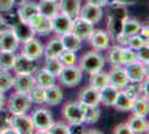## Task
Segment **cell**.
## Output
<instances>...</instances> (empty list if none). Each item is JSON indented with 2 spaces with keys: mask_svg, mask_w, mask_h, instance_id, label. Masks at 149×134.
I'll use <instances>...</instances> for the list:
<instances>
[{
  "mask_svg": "<svg viewBox=\"0 0 149 134\" xmlns=\"http://www.w3.org/2000/svg\"><path fill=\"white\" fill-rule=\"evenodd\" d=\"M38 15V5L35 1H24L22 4H20V7L18 9V16L19 19L28 22L29 20Z\"/></svg>",
  "mask_w": 149,
  "mask_h": 134,
  "instance_id": "21",
  "label": "cell"
},
{
  "mask_svg": "<svg viewBox=\"0 0 149 134\" xmlns=\"http://www.w3.org/2000/svg\"><path fill=\"white\" fill-rule=\"evenodd\" d=\"M50 1H54V2H57V1H58V0H50Z\"/></svg>",
  "mask_w": 149,
  "mask_h": 134,
  "instance_id": "59",
  "label": "cell"
},
{
  "mask_svg": "<svg viewBox=\"0 0 149 134\" xmlns=\"http://www.w3.org/2000/svg\"><path fill=\"white\" fill-rule=\"evenodd\" d=\"M31 106V101L27 93L16 92L9 97L7 109L10 114H26Z\"/></svg>",
  "mask_w": 149,
  "mask_h": 134,
  "instance_id": "1",
  "label": "cell"
},
{
  "mask_svg": "<svg viewBox=\"0 0 149 134\" xmlns=\"http://www.w3.org/2000/svg\"><path fill=\"white\" fill-rule=\"evenodd\" d=\"M136 51V57L137 60L140 62L141 64L143 65H148L149 62V48H148V45L146 46H143L140 47L139 49H137Z\"/></svg>",
  "mask_w": 149,
  "mask_h": 134,
  "instance_id": "44",
  "label": "cell"
},
{
  "mask_svg": "<svg viewBox=\"0 0 149 134\" xmlns=\"http://www.w3.org/2000/svg\"><path fill=\"white\" fill-rule=\"evenodd\" d=\"M112 133L115 134H131L130 128L128 126L127 123H121V124H118L116 128L112 130Z\"/></svg>",
  "mask_w": 149,
  "mask_h": 134,
  "instance_id": "47",
  "label": "cell"
},
{
  "mask_svg": "<svg viewBox=\"0 0 149 134\" xmlns=\"http://www.w3.org/2000/svg\"><path fill=\"white\" fill-rule=\"evenodd\" d=\"M124 56H125V65L131 64L137 60L136 57V51H132L131 48H125L124 47Z\"/></svg>",
  "mask_w": 149,
  "mask_h": 134,
  "instance_id": "46",
  "label": "cell"
},
{
  "mask_svg": "<svg viewBox=\"0 0 149 134\" xmlns=\"http://www.w3.org/2000/svg\"><path fill=\"white\" fill-rule=\"evenodd\" d=\"M11 69H13L16 74H33L37 70V64L35 60L20 54L16 55Z\"/></svg>",
  "mask_w": 149,
  "mask_h": 134,
  "instance_id": "9",
  "label": "cell"
},
{
  "mask_svg": "<svg viewBox=\"0 0 149 134\" xmlns=\"http://www.w3.org/2000/svg\"><path fill=\"white\" fill-rule=\"evenodd\" d=\"M79 102L82 103L84 105H88V106L98 105L100 103L99 89L91 87V86L81 89V92L79 93Z\"/></svg>",
  "mask_w": 149,
  "mask_h": 134,
  "instance_id": "20",
  "label": "cell"
},
{
  "mask_svg": "<svg viewBox=\"0 0 149 134\" xmlns=\"http://www.w3.org/2000/svg\"><path fill=\"white\" fill-rule=\"evenodd\" d=\"M82 109H84V123L93 124V123L98 122V120L100 119V109L98 105L88 106V105L82 104Z\"/></svg>",
  "mask_w": 149,
  "mask_h": 134,
  "instance_id": "33",
  "label": "cell"
},
{
  "mask_svg": "<svg viewBox=\"0 0 149 134\" xmlns=\"http://www.w3.org/2000/svg\"><path fill=\"white\" fill-rule=\"evenodd\" d=\"M33 79H35V84L40 86V87H49V86H52L56 84V77L54 75H51L49 72L42 68L40 70H36V74L33 76Z\"/></svg>",
  "mask_w": 149,
  "mask_h": 134,
  "instance_id": "26",
  "label": "cell"
},
{
  "mask_svg": "<svg viewBox=\"0 0 149 134\" xmlns=\"http://www.w3.org/2000/svg\"><path fill=\"white\" fill-rule=\"evenodd\" d=\"M123 91L126 93V95L129 96L134 101L136 97L140 95V83H138V82H128L124 86Z\"/></svg>",
  "mask_w": 149,
  "mask_h": 134,
  "instance_id": "42",
  "label": "cell"
},
{
  "mask_svg": "<svg viewBox=\"0 0 149 134\" xmlns=\"http://www.w3.org/2000/svg\"><path fill=\"white\" fill-rule=\"evenodd\" d=\"M6 26H7V24L5 22V19H3V17L0 15V32H2L3 29H6Z\"/></svg>",
  "mask_w": 149,
  "mask_h": 134,
  "instance_id": "55",
  "label": "cell"
},
{
  "mask_svg": "<svg viewBox=\"0 0 149 134\" xmlns=\"http://www.w3.org/2000/svg\"><path fill=\"white\" fill-rule=\"evenodd\" d=\"M30 117L32 124H33V128L38 130L39 133L45 132L47 128H49L50 124L54 122L50 111H48L47 109H44V107L35 109Z\"/></svg>",
  "mask_w": 149,
  "mask_h": 134,
  "instance_id": "5",
  "label": "cell"
},
{
  "mask_svg": "<svg viewBox=\"0 0 149 134\" xmlns=\"http://www.w3.org/2000/svg\"><path fill=\"white\" fill-rule=\"evenodd\" d=\"M127 124L130 128L131 134L148 133V123L145 120V117L132 115L131 117H129Z\"/></svg>",
  "mask_w": 149,
  "mask_h": 134,
  "instance_id": "23",
  "label": "cell"
},
{
  "mask_svg": "<svg viewBox=\"0 0 149 134\" xmlns=\"http://www.w3.org/2000/svg\"><path fill=\"white\" fill-rule=\"evenodd\" d=\"M63 49L61 39L60 38H52L48 44L44 47V55L45 58L58 57Z\"/></svg>",
  "mask_w": 149,
  "mask_h": 134,
  "instance_id": "29",
  "label": "cell"
},
{
  "mask_svg": "<svg viewBox=\"0 0 149 134\" xmlns=\"http://www.w3.org/2000/svg\"><path fill=\"white\" fill-rule=\"evenodd\" d=\"M10 113L8 109H3L2 107L0 109V134H3L5 130L10 126L9 124V119H10Z\"/></svg>",
  "mask_w": 149,
  "mask_h": 134,
  "instance_id": "45",
  "label": "cell"
},
{
  "mask_svg": "<svg viewBox=\"0 0 149 134\" xmlns=\"http://www.w3.org/2000/svg\"><path fill=\"white\" fill-rule=\"evenodd\" d=\"M3 104H5V96H3V92L0 91V109L3 107Z\"/></svg>",
  "mask_w": 149,
  "mask_h": 134,
  "instance_id": "56",
  "label": "cell"
},
{
  "mask_svg": "<svg viewBox=\"0 0 149 134\" xmlns=\"http://www.w3.org/2000/svg\"><path fill=\"white\" fill-rule=\"evenodd\" d=\"M85 133H102L101 131H96V130H90V131H85Z\"/></svg>",
  "mask_w": 149,
  "mask_h": 134,
  "instance_id": "57",
  "label": "cell"
},
{
  "mask_svg": "<svg viewBox=\"0 0 149 134\" xmlns=\"http://www.w3.org/2000/svg\"><path fill=\"white\" fill-rule=\"evenodd\" d=\"M128 82L129 81H128L125 67L113 66L110 69V72L108 73V83H109V85H111L116 88L123 89Z\"/></svg>",
  "mask_w": 149,
  "mask_h": 134,
  "instance_id": "12",
  "label": "cell"
},
{
  "mask_svg": "<svg viewBox=\"0 0 149 134\" xmlns=\"http://www.w3.org/2000/svg\"><path fill=\"white\" fill-rule=\"evenodd\" d=\"M118 88L113 87L111 85H107L99 91V102L102 103L106 106H112L113 102L118 94Z\"/></svg>",
  "mask_w": 149,
  "mask_h": 134,
  "instance_id": "25",
  "label": "cell"
},
{
  "mask_svg": "<svg viewBox=\"0 0 149 134\" xmlns=\"http://www.w3.org/2000/svg\"><path fill=\"white\" fill-rule=\"evenodd\" d=\"M88 39L90 41V45L97 51L107 49L110 44L109 34L102 29H93Z\"/></svg>",
  "mask_w": 149,
  "mask_h": 134,
  "instance_id": "14",
  "label": "cell"
},
{
  "mask_svg": "<svg viewBox=\"0 0 149 134\" xmlns=\"http://www.w3.org/2000/svg\"><path fill=\"white\" fill-rule=\"evenodd\" d=\"M44 68L47 72H49L51 75H54V76L56 77L59 75V73L61 72L63 66L60 63V60L58 59V57H51V58H46Z\"/></svg>",
  "mask_w": 149,
  "mask_h": 134,
  "instance_id": "36",
  "label": "cell"
},
{
  "mask_svg": "<svg viewBox=\"0 0 149 134\" xmlns=\"http://www.w3.org/2000/svg\"><path fill=\"white\" fill-rule=\"evenodd\" d=\"M35 85L36 84L32 74H16L13 76V87L16 92L28 93Z\"/></svg>",
  "mask_w": 149,
  "mask_h": 134,
  "instance_id": "17",
  "label": "cell"
},
{
  "mask_svg": "<svg viewBox=\"0 0 149 134\" xmlns=\"http://www.w3.org/2000/svg\"><path fill=\"white\" fill-rule=\"evenodd\" d=\"M58 59L60 60L62 66H71V65L76 64L77 56H76V53L74 51L62 49L61 53L58 55Z\"/></svg>",
  "mask_w": 149,
  "mask_h": 134,
  "instance_id": "40",
  "label": "cell"
},
{
  "mask_svg": "<svg viewBox=\"0 0 149 134\" xmlns=\"http://www.w3.org/2000/svg\"><path fill=\"white\" fill-rule=\"evenodd\" d=\"M85 130L84 128V123H76V124H69V133H85Z\"/></svg>",
  "mask_w": 149,
  "mask_h": 134,
  "instance_id": "49",
  "label": "cell"
},
{
  "mask_svg": "<svg viewBox=\"0 0 149 134\" xmlns=\"http://www.w3.org/2000/svg\"><path fill=\"white\" fill-rule=\"evenodd\" d=\"M37 5L38 13L41 15V16L47 17V18H49V19H51L59 11L58 5H56V2L50 1V0H40Z\"/></svg>",
  "mask_w": 149,
  "mask_h": 134,
  "instance_id": "28",
  "label": "cell"
},
{
  "mask_svg": "<svg viewBox=\"0 0 149 134\" xmlns=\"http://www.w3.org/2000/svg\"><path fill=\"white\" fill-rule=\"evenodd\" d=\"M31 103L35 104H44L45 103V88L38 85H35L27 93Z\"/></svg>",
  "mask_w": 149,
  "mask_h": 134,
  "instance_id": "38",
  "label": "cell"
},
{
  "mask_svg": "<svg viewBox=\"0 0 149 134\" xmlns=\"http://www.w3.org/2000/svg\"><path fill=\"white\" fill-rule=\"evenodd\" d=\"M15 57H16L15 51H0V69H11L15 62Z\"/></svg>",
  "mask_w": 149,
  "mask_h": 134,
  "instance_id": "37",
  "label": "cell"
},
{
  "mask_svg": "<svg viewBox=\"0 0 149 134\" xmlns=\"http://www.w3.org/2000/svg\"><path fill=\"white\" fill-rule=\"evenodd\" d=\"M140 94H143V97H147L148 98L149 94V81L148 77H146L143 81L140 82Z\"/></svg>",
  "mask_w": 149,
  "mask_h": 134,
  "instance_id": "50",
  "label": "cell"
},
{
  "mask_svg": "<svg viewBox=\"0 0 149 134\" xmlns=\"http://www.w3.org/2000/svg\"><path fill=\"white\" fill-rule=\"evenodd\" d=\"M61 43L63 46V49L71 51H78L81 48V39L76 36L72 32H69L61 36Z\"/></svg>",
  "mask_w": 149,
  "mask_h": 134,
  "instance_id": "27",
  "label": "cell"
},
{
  "mask_svg": "<svg viewBox=\"0 0 149 134\" xmlns=\"http://www.w3.org/2000/svg\"><path fill=\"white\" fill-rule=\"evenodd\" d=\"M137 0H108V2H117V4H121L125 6H131Z\"/></svg>",
  "mask_w": 149,
  "mask_h": 134,
  "instance_id": "53",
  "label": "cell"
},
{
  "mask_svg": "<svg viewBox=\"0 0 149 134\" xmlns=\"http://www.w3.org/2000/svg\"><path fill=\"white\" fill-rule=\"evenodd\" d=\"M9 124L17 134H31L35 130L31 117L26 114H11Z\"/></svg>",
  "mask_w": 149,
  "mask_h": 134,
  "instance_id": "4",
  "label": "cell"
},
{
  "mask_svg": "<svg viewBox=\"0 0 149 134\" xmlns=\"http://www.w3.org/2000/svg\"><path fill=\"white\" fill-rule=\"evenodd\" d=\"M5 19V22L6 24H10V25H13V24H15V22H17L19 19V16H18V13H8L6 16V18H3Z\"/></svg>",
  "mask_w": 149,
  "mask_h": 134,
  "instance_id": "51",
  "label": "cell"
},
{
  "mask_svg": "<svg viewBox=\"0 0 149 134\" xmlns=\"http://www.w3.org/2000/svg\"><path fill=\"white\" fill-rule=\"evenodd\" d=\"M108 73H106L104 70H98L93 74H90V78H89V85L91 87H95L97 89H101L108 85Z\"/></svg>",
  "mask_w": 149,
  "mask_h": 134,
  "instance_id": "31",
  "label": "cell"
},
{
  "mask_svg": "<svg viewBox=\"0 0 149 134\" xmlns=\"http://www.w3.org/2000/svg\"><path fill=\"white\" fill-rule=\"evenodd\" d=\"M62 98H63V93L60 87L52 85L45 88V103H47L50 106L58 105L59 103H61Z\"/></svg>",
  "mask_w": 149,
  "mask_h": 134,
  "instance_id": "22",
  "label": "cell"
},
{
  "mask_svg": "<svg viewBox=\"0 0 149 134\" xmlns=\"http://www.w3.org/2000/svg\"><path fill=\"white\" fill-rule=\"evenodd\" d=\"M19 46V40L11 29H3L0 32V51H15Z\"/></svg>",
  "mask_w": 149,
  "mask_h": 134,
  "instance_id": "18",
  "label": "cell"
},
{
  "mask_svg": "<svg viewBox=\"0 0 149 134\" xmlns=\"http://www.w3.org/2000/svg\"><path fill=\"white\" fill-rule=\"evenodd\" d=\"M58 9L61 13H66L71 19L79 16L81 8V0H58Z\"/></svg>",
  "mask_w": 149,
  "mask_h": 134,
  "instance_id": "19",
  "label": "cell"
},
{
  "mask_svg": "<svg viewBox=\"0 0 149 134\" xmlns=\"http://www.w3.org/2000/svg\"><path fill=\"white\" fill-rule=\"evenodd\" d=\"M138 35H140L143 39L148 40V36H149V28L148 26H141L139 32H138Z\"/></svg>",
  "mask_w": 149,
  "mask_h": 134,
  "instance_id": "52",
  "label": "cell"
},
{
  "mask_svg": "<svg viewBox=\"0 0 149 134\" xmlns=\"http://www.w3.org/2000/svg\"><path fill=\"white\" fill-rule=\"evenodd\" d=\"M125 70L129 82L140 83L146 77H148V65H143L138 60L126 65Z\"/></svg>",
  "mask_w": 149,
  "mask_h": 134,
  "instance_id": "8",
  "label": "cell"
},
{
  "mask_svg": "<svg viewBox=\"0 0 149 134\" xmlns=\"http://www.w3.org/2000/svg\"><path fill=\"white\" fill-rule=\"evenodd\" d=\"M130 111L132 112V115L146 117L148 115V112H149L148 98L147 97H143V96H138V97H136L132 101Z\"/></svg>",
  "mask_w": 149,
  "mask_h": 134,
  "instance_id": "24",
  "label": "cell"
},
{
  "mask_svg": "<svg viewBox=\"0 0 149 134\" xmlns=\"http://www.w3.org/2000/svg\"><path fill=\"white\" fill-rule=\"evenodd\" d=\"M15 6L13 0H0V11L8 13Z\"/></svg>",
  "mask_w": 149,
  "mask_h": 134,
  "instance_id": "48",
  "label": "cell"
},
{
  "mask_svg": "<svg viewBox=\"0 0 149 134\" xmlns=\"http://www.w3.org/2000/svg\"><path fill=\"white\" fill-rule=\"evenodd\" d=\"M51 26H52V32H56L58 36H62L67 32H71L72 19L66 13L58 11L51 18Z\"/></svg>",
  "mask_w": 149,
  "mask_h": 134,
  "instance_id": "7",
  "label": "cell"
},
{
  "mask_svg": "<svg viewBox=\"0 0 149 134\" xmlns=\"http://www.w3.org/2000/svg\"><path fill=\"white\" fill-rule=\"evenodd\" d=\"M140 27H141V24L137 19L127 17L123 22V32L127 36H132L138 34Z\"/></svg>",
  "mask_w": 149,
  "mask_h": 134,
  "instance_id": "35",
  "label": "cell"
},
{
  "mask_svg": "<svg viewBox=\"0 0 149 134\" xmlns=\"http://www.w3.org/2000/svg\"><path fill=\"white\" fill-rule=\"evenodd\" d=\"M24 1H26V0H13L15 5H20V4H22Z\"/></svg>",
  "mask_w": 149,
  "mask_h": 134,
  "instance_id": "58",
  "label": "cell"
},
{
  "mask_svg": "<svg viewBox=\"0 0 149 134\" xmlns=\"http://www.w3.org/2000/svg\"><path fill=\"white\" fill-rule=\"evenodd\" d=\"M13 76L9 73V70L0 69V91L7 92L13 87Z\"/></svg>",
  "mask_w": 149,
  "mask_h": 134,
  "instance_id": "39",
  "label": "cell"
},
{
  "mask_svg": "<svg viewBox=\"0 0 149 134\" xmlns=\"http://www.w3.org/2000/svg\"><path fill=\"white\" fill-rule=\"evenodd\" d=\"M109 62L113 66H123L125 65V56H124V47L121 46H113L109 49L108 53Z\"/></svg>",
  "mask_w": 149,
  "mask_h": 134,
  "instance_id": "34",
  "label": "cell"
},
{
  "mask_svg": "<svg viewBox=\"0 0 149 134\" xmlns=\"http://www.w3.org/2000/svg\"><path fill=\"white\" fill-rule=\"evenodd\" d=\"M108 2V0H87V4H91V5H96V6H106Z\"/></svg>",
  "mask_w": 149,
  "mask_h": 134,
  "instance_id": "54",
  "label": "cell"
},
{
  "mask_svg": "<svg viewBox=\"0 0 149 134\" xmlns=\"http://www.w3.org/2000/svg\"><path fill=\"white\" fill-rule=\"evenodd\" d=\"M105 65V58L97 51H88L82 55L79 63V68L87 74H93L101 70Z\"/></svg>",
  "mask_w": 149,
  "mask_h": 134,
  "instance_id": "2",
  "label": "cell"
},
{
  "mask_svg": "<svg viewBox=\"0 0 149 134\" xmlns=\"http://www.w3.org/2000/svg\"><path fill=\"white\" fill-rule=\"evenodd\" d=\"M93 30V25L90 24L87 20L82 19L79 16L72 19V27L71 32H74L76 36H78L81 40L88 39L91 32Z\"/></svg>",
  "mask_w": 149,
  "mask_h": 134,
  "instance_id": "15",
  "label": "cell"
},
{
  "mask_svg": "<svg viewBox=\"0 0 149 134\" xmlns=\"http://www.w3.org/2000/svg\"><path fill=\"white\" fill-rule=\"evenodd\" d=\"M131 104H132V100H131L129 96L126 95L123 89H119L117 97L113 102L115 109H118V111H123V112H127V111H130L131 109Z\"/></svg>",
  "mask_w": 149,
  "mask_h": 134,
  "instance_id": "32",
  "label": "cell"
},
{
  "mask_svg": "<svg viewBox=\"0 0 149 134\" xmlns=\"http://www.w3.org/2000/svg\"><path fill=\"white\" fill-rule=\"evenodd\" d=\"M123 22L124 20L119 17L109 15L108 16V22H107V32L112 38H116L118 35L123 32Z\"/></svg>",
  "mask_w": 149,
  "mask_h": 134,
  "instance_id": "30",
  "label": "cell"
},
{
  "mask_svg": "<svg viewBox=\"0 0 149 134\" xmlns=\"http://www.w3.org/2000/svg\"><path fill=\"white\" fill-rule=\"evenodd\" d=\"M45 133L50 134H69V125L62 123H51L49 128L45 131Z\"/></svg>",
  "mask_w": 149,
  "mask_h": 134,
  "instance_id": "43",
  "label": "cell"
},
{
  "mask_svg": "<svg viewBox=\"0 0 149 134\" xmlns=\"http://www.w3.org/2000/svg\"><path fill=\"white\" fill-rule=\"evenodd\" d=\"M21 54L25 55L26 57H28L29 59L36 60L41 55H44V45L39 39L32 37L24 43Z\"/></svg>",
  "mask_w": 149,
  "mask_h": 134,
  "instance_id": "10",
  "label": "cell"
},
{
  "mask_svg": "<svg viewBox=\"0 0 149 134\" xmlns=\"http://www.w3.org/2000/svg\"><path fill=\"white\" fill-rule=\"evenodd\" d=\"M62 114L69 124L84 123V109L82 104L79 101L69 102L68 104H66L62 109Z\"/></svg>",
  "mask_w": 149,
  "mask_h": 134,
  "instance_id": "6",
  "label": "cell"
},
{
  "mask_svg": "<svg viewBox=\"0 0 149 134\" xmlns=\"http://www.w3.org/2000/svg\"><path fill=\"white\" fill-rule=\"evenodd\" d=\"M79 17L89 21L93 25L98 24L102 18V9L99 6L91 5V4H86L85 6L80 8Z\"/></svg>",
  "mask_w": 149,
  "mask_h": 134,
  "instance_id": "11",
  "label": "cell"
},
{
  "mask_svg": "<svg viewBox=\"0 0 149 134\" xmlns=\"http://www.w3.org/2000/svg\"><path fill=\"white\" fill-rule=\"evenodd\" d=\"M28 24L31 26L35 34L38 35H48L49 32H52V26H51V19L41 16V15H36L31 18Z\"/></svg>",
  "mask_w": 149,
  "mask_h": 134,
  "instance_id": "13",
  "label": "cell"
},
{
  "mask_svg": "<svg viewBox=\"0 0 149 134\" xmlns=\"http://www.w3.org/2000/svg\"><path fill=\"white\" fill-rule=\"evenodd\" d=\"M148 45V40L143 39L140 35H132V36H128V39H127V46L131 48L132 51H137L139 49L140 47L143 46H146Z\"/></svg>",
  "mask_w": 149,
  "mask_h": 134,
  "instance_id": "41",
  "label": "cell"
},
{
  "mask_svg": "<svg viewBox=\"0 0 149 134\" xmlns=\"http://www.w3.org/2000/svg\"><path fill=\"white\" fill-rule=\"evenodd\" d=\"M81 77H82V70L74 65L63 66V68L58 75L60 84L66 87H74L78 85L80 83Z\"/></svg>",
  "mask_w": 149,
  "mask_h": 134,
  "instance_id": "3",
  "label": "cell"
},
{
  "mask_svg": "<svg viewBox=\"0 0 149 134\" xmlns=\"http://www.w3.org/2000/svg\"><path fill=\"white\" fill-rule=\"evenodd\" d=\"M11 30L19 40V43H25L32 37H35V32L31 28V26L22 20H18L17 22L13 24Z\"/></svg>",
  "mask_w": 149,
  "mask_h": 134,
  "instance_id": "16",
  "label": "cell"
}]
</instances>
